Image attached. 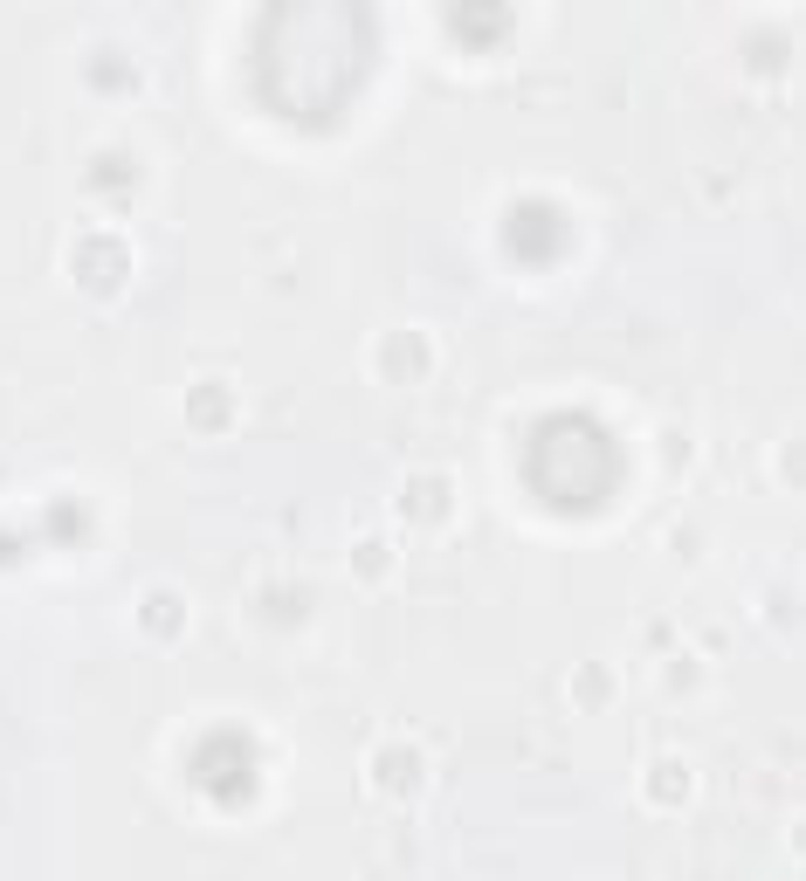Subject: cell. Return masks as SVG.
Returning <instances> with one entry per match:
<instances>
[{"label": "cell", "instance_id": "obj_1", "mask_svg": "<svg viewBox=\"0 0 806 881\" xmlns=\"http://www.w3.org/2000/svg\"><path fill=\"white\" fill-rule=\"evenodd\" d=\"M83 269H90V283H118V276H124V241L90 235V241H83Z\"/></svg>", "mask_w": 806, "mask_h": 881}]
</instances>
